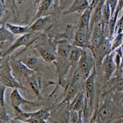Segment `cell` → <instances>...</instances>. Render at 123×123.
<instances>
[{"instance_id": "1", "label": "cell", "mask_w": 123, "mask_h": 123, "mask_svg": "<svg viewBox=\"0 0 123 123\" xmlns=\"http://www.w3.org/2000/svg\"><path fill=\"white\" fill-rule=\"evenodd\" d=\"M39 34L40 33L39 32H32L18 37L3 53L1 54V59L6 56L11 54L16 49L20 47L25 46V48H28L38 39Z\"/></svg>"}, {"instance_id": "2", "label": "cell", "mask_w": 123, "mask_h": 123, "mask_svg": "<svg viewBox=\"0 0 123 123\" xmlns=\"http://www.w3.org/2000/svg\"><path fill=\"white\" fill-rule=\"evenodd\" d=\"M95 59L93 53L89 48L84 49L78 64V68L86 80L91 74V71L95 67Z\"/></svg>"}, {"instance_id": "3", "label": "cell", "mask_w": 123, "mask_h": 123, "mask_svg": "<svg viewBox=\"0 0 123 123\" xmlns=\"http://www.w3.org/2000/svg\"><path fill=\"white\" fill-rule=\"evenodd\" d=\"M1 84L6 87L14 89H20L25 91V88L21 83L15 79L12 74L9 61L1 66Z\"/></svg>"}, {"instance_id": "4", "label": "cell", "mask_w": 123, "mask_h": 123, "mask_svg": "<svg viewBox=\"0 0 123 123\" xmlns=\"http://www.w3.org/2000/svg\"><path fill=\"white\" fill-rule=\"evenodd\" d=\"M12 74L16 79L25 78L34 74V71L28 68L21 60H18L13 57L9 60Z\"/></svg>"}, {"instance_id": "5", "label": "cell", "mask_w": 123, "mask_h": 123, "mask_svg": "<svg viewBox=\"0 0 123 123\" xmlns=\"http://www.w3.org/2000/svg\"><path fill=\"white\" fill-rule=\"evenodd\" d=\"M105 38H106V37L104 34V26L101 17H97L93 25L92 32L91 33L90 47L89 49L91 50H93L100 44V43Z\"/></svg>"}, {"instance_id": "6", "label": "cell", "mask_w": 123, "mask_h": 123, "mask_svg": "<svg viewBox=\"0 0 123 123\" xmlns=\"http://www.w3.org/2000/svg\"><path fill=\"white\" fill-rule=\"evenodd\" d=\"M94 56L95 61L100 64L107 55L112 52L111 40L109 38H105L98 47L92 50Z\"/></svg>"}, {"instance_id": "7", "label": "cell", "mask_w": 123, "mask_h": 123, "mask_svg": "<svg viewBox=\"0 0 123 123\" xmlns=\"http://www.w3.org/2000/svg\"><path fill=\"white\" fill-rule=\"evenodd\" d=\"M101 66L104 74V80L107 82L115 71H117V66L114 58V53L112 52L104 59Z\"/></svg>"}, {"instance_id": "8", "label": "cell", "mask_w": 123, "mask_h": 123, "mask_svg": "<svg viewBox=\"0 0 123 123\" xmlns=\"http://www.w3.org/2000/svg\"><path fill=\"white\" fill-rule=\"evenodd\" d=\"M96 76V67L93 69V72L90 76L85 80V91L87 105L89 106L91 110L93 108V98L95 96V81Z\"/></svg>"}, {"instance_id": "9", "label": "cell", "mask_w": 123, "mask_h": 123, "mask_svg": "<svg viewBox=\"0 0 123 123\" xmlns=\"http://www.w3.org/2000/svg\"><path fill=\"white\" fill-rule=\"evenodd\" d=\"M87 105L85 89L81 88L78 94L70 103L69 106V110L70 111H75L78 113L79 114H81Z\"/></svg>"}, {"instance_id": "10", "label": "cell", "mask_w": 123, "mask_h": 123, "mask_svg": "<svg viewBox=\"0 0 123 123\" xmlns=\"http://www.w3.org/2000/svg\"><path fill=\"white\" fill-rule=\"evenodd\" d=\"M98 2H99L98 1H92V3H90V7L82 12L80 18L79 30L91 32L90 29V22L91 17H92V13L93 7L96 6V4H98Z\"/></svg>"}, {"instance_id": "11", "label": "cell", "mask_w": 123, "mask_h": 123, "mask_svg": "<svg viewBox=\"0 0 123 123\" xmlns=\"http://www.w3.org/2000/svg\"><path fill=\"white\" fill-rule=\"evenodd\" d=\"M91 33L78 29L74 36L73 45L84 49L89 48Z\"/></svg>"}, {"instance_id": "12", "label": "cell", "mask_w": 123, "mask_h": 123, "mask_svg": "<svg viewBox=\"0 0 123 123\" xmlns=\"http://www.w3.org/2000/svg\"><path fill=\"white\" fill-rule=\"evenodd\" d=\"M48 45H37L36 49L45 62L48 63L54 62L57 59L56 50H53L50 45L49 46Z\"/></svg>"}, {"instance_id": "13", "label": "cell", "mask_w": 123, "mask_h": 123, "mask_svg": "<svg viewBox=\"0 0 123 123\" xmlns=\"http://www.w3.org/2000/svg\"><path fill=\"white\" fill-rule=\"evenodd\" d=\"M10 101L12 108L14 109H20V107L22 105L25 104H35L34 102L26 100L21 95L18 89H14L10 95Z\"/></svg>"}, {"instance_id": "14", "label": "cell", "mask_w": 123, "mask_h": 123, "mask_svg": "<svg viewBox=\"0 0 123 123\" xmlns=\"http://www.w3.org/2000/svg\"><path fill=\"white\" fill-rule=\"evenodd\" d=\"M90 3L87 0H76L68 9L63 12V15L71 14L74 12H83L90 7Z\"/></svg>"}, {"instance_id": "15", "label": "cell", "mask_w": 123, "mask_h": 123, "mask_svg": "<svg viewBox=\"0 0 123 123\" xmlns=\"http://www.w3.org/2000/svg\"><path fill=\"white\" fill-rule=\"evenodd\" d=\"M81 89L80 87L71 85L69 82L66 86L63 93L64 98L62 102L60 104V105L66 103H71Z\"/></svg>"}, {"instance_id": "16", "label": "cell", "mask_w": 123, "mask_h": 123, "mask_svg": "<svg viewBox=\"0 0 123 123\" xmlns=\"http://www.w3.org/2000/svg\"><path fill=\"white\" fill-rule=\"evenodd\" d=\"M73 45H70L66 41H60L57 45L56 53L59 57L62 59H68L70 55Z\"/></svg>"}, {"instance_id": "17", "label": "cell", "mask_w": 123, "mask_h": 123, "mask_svg": "<svg viewBox=\"0 0 123 123\" xmlns=\"http://www.w3.org/2000/svg\"><path fill=\"white\" fill-rule=\"evenodd\" d=\"M109 91L120 92L123 91V76L118 75L111 78L107 82Z\"/></svg>"}, {"instance_id": "18", "label": "cell", "mask_w": 123, "mask_h": 123, "mask_svg": "<svg viewBox=\"0 0 123 123\" xmlns=\"http://www.w3.org/2000/svg\"><path fill=\"white\" fill-rule=\"evenodd\" d=\"M30 89L33 91L38 98L41 97L40 85L39 80L37 79L35 74L27 77L25 79Z\"/></svg>"}, {"instance_id": "19", "label": "cell", "mask_w": 123, "mask_h": 123, "mask_svg": "<svg viewBox=\"0 0 123 123\" xmlns=\"http://www.w3.org/2000/svg\"><path fill=\"white\" fill-rule=\"evenodd\" d=\"M84 49L78 47L73 45L70 55L69 57V61L71 63V65L74 67H78L79 61L80 59Z\"/></svg>"}, {"instance_id": "20", "label": "cell", "mask_w": 123, "mask_h": 123, "mask_svg": "<svg viewBox=\"0 0 123 123\" xmlns=\"http://www.w3.org/2000/svg\"><path fill=\"white\" fill-rule=\"evenodd\" d=\"M5 26L15 36L20 35V34L22 36L30 32V26L17 25L7 23L5 25Z\"/></svg>"}, {"instance_id": "21", "label": "cell", "mask_w": 123, "mask_h": 123, "mask_svg": "<svg viewBox=\"0 0 123 123\" xmlns=\"http://www.w3.org/2000/svg\"><path fill=\"white\" fill-rule=\"evenodd\" d=\"M0 41L1 44L2 43H4L7 41L10 42L15 41L17 40L14 34H13L11 32L9 31L6 28L5 25H2L0 30Z\"/></svg>"}, {"instance_id": "22", "label": "cell", "mask_w": 123, "mask_h": 123, "mask_svg": "<svg viewBox=\"0 0 123 123\" xmlns=\"http://www.w3.org/2000/svg\"><path fill=\"white\" fill-rule=\"evenodd\" d=\"M21 60L28 68L34 72L40 68L39 59L35 56L24 58Z\"/></svg>"}, {"instance_id": "23", "label": "cell", "mask_w": 123, "mask_h": 123, "mask_svg": "<svg viewBox=\"0 0 123 123\" xmlns=\"http://www.w3.org/2000/svg\"><path fill=\"white\" fill-rule=\"evenodd\" d=\"M53 2V1L51 0H43L40 2L38 10H37V14L34 18L35 21L38 18L43 17L42 15L49 9Z\"/></svg>"}, {"instance_id": "24", "label": "cell", "mask_w": 123, "mask_h": 123, "mask_svg": "<svg viewBox=\"0 0 123 123\" xmlns=\"http://www.w3.org/2000/svg\"><path fill=\"white\" fill-rule=\"evenodd\" d=\"M49 20V17H43L40 18L34 21V23L30 26V32H39L43 28V26Z\"/></svg>"}, {"instance_id": "25", "label": "cell", "mask_w": 123, "mask_h": 123, "mask_svg": "<svg viewBox=\"0 0 123 123\" xmlns=\"http://www.w3.org/2000/svg\"><path fill=\"white\" fill-rule=\"evenodd\" d=\"M123 43V32H116L111 40L112 51L116 50L119 48L121 47Z\"/></svg>"}, {"instance_id": "26", "label": "cell", "mask_w": 123, "mask_h": 123, "mask_svg": "<svg viewBox=\"0 0 123 123\" xmlns=\"http://www.w3.org/2000/svg\"><path fill=\"white\" fill-rule=\"evenodd\" d=\"M112 115V111L111 108L107 106H104L99 111L98 118L101 121H105L109 119Z\"/></svg>"}, {"instance_id": "27", "label": "cell", "mask_w": 123, "mask_h": 123, "mask_svg": "<svg viewBox=\"0 0 123 123\" xmlns=\"http://www.w3.org/2000/svg\"><path fill=\"white\" fill-rule=\"evenodd\" d=\"M25 122L28 123H45V121L37 115V111L32 113L31 117L26 120Z\"/></svg>"}, {"instance_id": "28", "label": "cell", "mask_w": 123, "mask_h": 123, "mask_svg": "<svg viewBox=\"0 0 123 123\" xmlns=\"http://www.w3.org/2000/svg\"><path fill=\"white\" fill-rule=\"evenodd\" d=\"M6 88L7 87L6 86L1 84V88H0V105H1V109L5 108L4 96Z\"/></svg>"}, {"instance_id": "29", "label": "cell", "mask_w": 123, "mask_h": 123, "mask_svg": "<svg viewBox=\"0 0 123 123\" xmlns=\"http://www.w3.org/2000/svg\"><path fill=\"white\" fill-rule=\"evenodd\" d=\"M108 2L111 8V17H112L115 12L116 11L117 6H118V2H119L118 1H115V0H110V1H108Z\"/></svg>"}, {"instance_id": "30", "label": "cell", "mask_w": 123, "mask_h": 123, "mask_svg": "<svg viewBox=\"0 0 123 123\" xmlns=\"http://www.w3.org/2000/svg\"><path fill=\"white\" fill-rule=\"evenodd\" d=\"M57 123H70V117H69V116L63 117L62 119H61L60 121H58Z\"/></svg>"}, {"instance_id": "31", "label": "cell", "mask_w": 123, "mask_h": 123, "mask_svg": "<svg viewBox=\"0 0 123 123\" xmlns=\"http://www.w3.org/2000/svg\"><path fill=\"white\" fill-rule=\"evenodd\" d=\"M11 123H26V122H23L20 121V120H18L17 119H14L13 120H12L11 121Z\"/></svg>"}, {"instance_id": "32", "label": "cell", "mask_w": 123, "mask_h": 123, "mask_svg": "<svg viewBox=\"0 0 123 123\" xmlns=\"http://www.w3.org/2000/svg\"><path fill=\"white\" fill-rule=\"evenodd\" d=\"M121 68H122V71H123V60L122 61V67Z\"/></svg>"}, {"instance_id": "33", "label": "cell", "mask_w": 123, "mask_h": 123, "mask_svg": "<svg viewBox=\"0 0 123 123\" xmlns=\"http://www.w3.org/2000/svg\"><path fill=\"white\" fill-rule=\"evenodd\" d=\"M116 123H123V121H119L118 122H117Z\"/></svg>"}, {"instance_id": "34", "label": "cell", "mask_w": 123, "mask_h": 123, "mask_svg": "<svg viewBox=\"0 0 123 123\" xmlns=\"http://www.w3.org/2000/svg\"></svg>"}]
</instances>
